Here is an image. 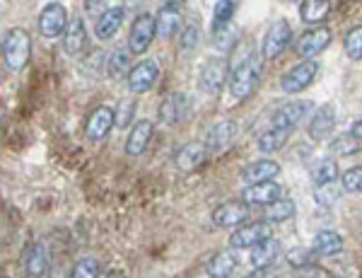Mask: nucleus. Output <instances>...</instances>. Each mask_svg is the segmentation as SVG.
Here are the masks:
<instances>
[{"label": "nucleus", "instance_id": "79ce46f5", "mask_svg": "<svg viewBox=\"0 0 362 278\" xmlns=\"http://www.w3.org/2000/svg\"><path fill=\"white\" fill-rule=\"evenodd\" d=\"M131 114H133V102H128L121 107V112L116 114V126H126L131 124Z\"/></svg>", "mask_w": 362, "mask_h": 278}, {"label": "nucleus", "instance_id": "f704fd0d", "mask_svg": "<svg viewBox=\"0 0 362 278\" xmlns=\"http://www.w3.org/2000/svg\"><path fill=\"white\" fill-rule=\"evenodd\" d=\"M346 54L350 61H362V27H353L346 34Z\"/></svg>", "mask_w": 362, "mask_h": 278}, {"label": "nucleus", "instance_id": "c85d7f7f", "mask_svg": "<svg viewBox=\"0 0 362 278\" xmlns=\"http://www.w3.org/2000/svg\"><path fill=\"white\" fill-rule=\"evenodd\" d=\"M331 10L329 0H302L300 3V17L307 22V25H317V22L324 20Z\"/></svg>", "mask_w": 362, "mask_h": 278}, {"label": "nucleus", "instance_id": "cd10ccee", "mask_svg": "<svg viewBox=\"0 0 362 278\" xmlns=\"http://www.w3.org/2000/svg\"><path fill=\"white\" fill-rule=\"evenodd\" d=\"M131 51H126V49H119V51H114L112 56H109V63H107V73H109V78H114V80H128V75H131Z\"/></svg>", "mask_w": 362, "mask_h": 278}, {"label": "nucleus", "instance_id": "0eeeda50", "mask_svg": "<svg viewBox=\"0 0 362 278\" xmlns=\"http://www.w3.org/2000/svg\"><path fill=\"white\" fill-rule=\"evenodd\" d=\"M116 126V112L112 107H97L95 112L87 117V124H85V136L87 141L92 143H102L104 138L109 136Z\"/></svg>", "mask_w": 362, "mask_h": 278}, {"label": "nucleus", "instance_id": "4be33fe9", "mask_svg": "<svg viewBox=\"0 0 362 278\" xmlns=\"http://www.w3.org/2000/svg\"><path fill=\"white\" fill-rule=\"evenodd\" d=\"M87 46V30L83 17H73L66 30V37H63V51L68 56H78Z\"/></svg>", "mask_w": 362, "mask_h": 278}, {"label": "nucleus", "instance_id": "e433bc0d", "mask_svg": "<svg viewBox=\"0 0 362 278\" xmlns=\"http://www.w3.org/2000/svg\"><path fill=\"white\" fill-rule=\"evenodd\" d=\"M314 199H317V204H321V206H331V204H336V199H341V191H338L336 182L324 184V187H317Z\"/></svg>", "mask_w": 362, "mask_h": 278}, {"label": "nucleus", "instance_id": "c756f323", "mask_svg": "<svg viewBox=\"0 0 362 278\" xmlns=\"http://www.w3.org/2000/svg\"><path fill=\"white\" fill-rule=\"evenodd\" d=\"M290 133H293V131L276 129V126H273L271 131L261 133V138H259V150H261V153H276V150H280V148L285 146V141L290 138Z\"/></svg>", "mask_w": 362, "mask_h": 278}, {"label": "nucleus", "instance_id": "c9c22d12", "mask_svg": "<svg viewBox=\"0 0 362 278\" xmlns=\"http://www.w3.org/2000/svg\"><path fill=\"white\" fill-rule=\"evenodd\" d=\"M70 278H99V262L92 257L80 259L73 266V271H70Z\"/></svg>", "mask_w": 362, "mask_h": 278}, {"label": "nucleus", "instance_id": "7c9ffc66", "mask_svg": "<svg viewBox=\"0 0 362 278\" xmlns=\"http://www.w3.org/2000/svg\"><path fill=\"white\" fill-rule=\"evenodd\" d=\"M312 179L317 187L334 184L338 179V162L336 160H319L317 165L312 167Z\"/></svg>", "mask_w": 362, "mask_h": 278}, {"label": "nucleus", "instance_id": "a211bd4d", "mask_svg": "<svg viewBox=\"0 0 362 278\" xmlns=\"http://www.w3.org/2000/svg\"><path fill=\"white\" fill-rule=\"evenodd\" d=\"M186 114H189V97L184 92H172L160 104V119L165 124H179V121H184Z\"/></svg>", "mask_w": 362, "mask_h": 278}, {"label": "nucleus", "instance_id": "4c0bfd02", "mask_svg": "<svg viewBox=\"0 0 362 278\" xmlns=\"http://www.w3.org/2000/svg\"><path fill=\"white\" fill-rule=\"evenodd\" d=\"M331 150L338 155H350L358 150V138L353 133H346V136H338L334 143H331Z\"/></svg>", "mask_w": 362, "mask_h": 278}, {"label": "nucleus", "instance_id": "f8f14e48", "mask_svg": "<svg viewBox=\"0 0 362 278\" xmlns=\"http://www.w3.org/2000/svg\"><path fill=\"white\" fill-rule=\"evenodd\" d=\"M309 112H312V102H288L273 114V126L276 129L293 131Z\"/></svg>", "mask_w": 362, "mask_h": 278}, {"label": "nucleus", "instance_id": "37998d69", "mask_svg": "<svg viewBox=\"0 0 362 278\" xmlns=\"http://www.w3.org/2000/svg\"><path fill=\"white\" fill-rule=\"evenodd\" d=\"M196 39H198L196 30H194V27H189V30H186V37H184V44H181V49H184V46H186V51H194Z\"/></svg>", "mask_w": 362, "mask_h": 278}, {"label": "nucleus", "instance_id": "b1692460", "mask_svg": "<svg viewBox=\"0 0 362 278\" xmlns=\"http://www.w3.org/2000/svg\"><path fill=\"white\" fill-rule=\"evenodd\" d=\"M235 131H237V126L232 124V121H218V124H213L210 126V131H208V136H206V146L208 150H223L227 148L232 143V138H235Z\"/></svg>", "mask_w": 362, "mask_h": 278}, {"label": "nucleus", "instance_id": "dca6fc26", "mask_svg": "<svg viewBox=\"0 0 362 278\" xmlns=\"http://www.w3.org/2000/svg\"><path fill=\"white\" fill-rule=\"evenodd\" d=\"M155 20H157V37H162V39H172L174 34L181 30V25H184V17H181V10L177 3L162 5Z\"/></svg>", "mask_w": 362, "mask_h": 278}, {"label": "nucleus", "instance_id": "2f4dec72", "mask_svg": "<svg viewBox=\"0 0 362 278\" xmlns=\"http://www.w3.org/2000/svg\"><path fill=\"white\" fill-rule=\"evenodd\" d=\"M293 216L295 204L290 199H278L271 206H266V220H273V223H283V220H290Z\"/></svg>", "mask_w": 362, "mask_h": 278}, {"label": "nucleus", "instance_id": "5701e85b", "mask_svg": "<svg viewBox=\"0 0 362 278\" xmlns=\"http://www.w3.org/2000/svg\"><path fill=\"white\" fill-rule=\"evenodd\" d=\"M124 15H126V8H109V10H104V13L99 15L97 25H95L97 37L102 39V42L112 39L114 34L121 30V25H124Z\"/></svg>", "mask_w": 362, "mask_h": 278}, {"label": "nucleus", "instance_id": "bb28decb", "mask_svg": "<svg viewBox=\"0 0 362 278\" xmlns=\"http://www.w3.org/2000/svg\"><path fill=\"white\" fill-rule=\"evenodd\" d=\"M235 266H237L235 254H232V252H220L208 262L206 271H208L210 278H230L232 271H235Z\"/></svg>", "mask_w": 362, "mask_h": 278}, {"label": "nucleus", "instance_id": "412c9836", "mask_svg": "<svg viewBox=\"0 0 362 278\" xmlns=\"http://www.w3.org/2000/svg\"><path fill=\"white\" fill-rule=\"evenodd\" d=\"M280 175V165L273 160H259V162H251L249 167H244L242 179L249 184H261V182H271Z\"/></svg>", "mask_w": 362, "mask_h": 278}, {"label": "nucleus", "instance_id": "a18cd8bd", "mask_svg": "<svg viewBox=\"0 0 362 278\" xmlns=\"http://www.w3.org/2000/svg\"><path fill=\"white\" fill-rule=\"evenodd\" d=\"M124 3H126V8H136V5L145 3V0H124Z\"/></svg>", "mask_w": 362, "mask_h": 278}, {"label": "nucleus", "instance_id": "9d476101", "mask_svg": "<svg viewBox=\"0 0 362 278\" xmlns=\"http://www.w3.org/2000/svg\"><path fill=\"white\" fill-rule=\"evenodd\" d=\"M268 237H271V225H268V220H259V223L242 225V228L230 237V245L235 249H249V247L261 245Z\"/></svg>", "mask_w": 362, "mask_h": 278}, {"label": "nucleus", "instance_id": "2eb2a0df", "mask_svg": "<svg viewBox=\"0 0 362 278\" xmlns=\"http://www.w3.org/2000/svg\"><path fill=\"white\" fill-rule=\"evenodd\" d=\"M331 44V32L326 27H314V30L305 32L297 42V54L305 56V59H312V56L321 54L326 46Z\"/></svg>", "mask_w": 362, "mask_h": 278}, {"label": "nucleus", "instance_id": "393cba45", "mask_svg": "<svg viewBox=\"0 0 362 278\" xmlns=\"http://www.w3.org/2000/svg\"><path fill=\"white\" fill-rule=\"evenodd\" d=\"M280 242L273 240V237H268V240H264L261 245L254 247V252H251V264L256 266V269H261V266H273L276 264V259L280 257Z\"/></svg>", "mask_w": 362, "mask_h": 278}, {"label": "nucleus", "instance_id": "c03bdc74", "mask_svg": "<svg viewBox=\"0 0 362 278\" xmlns=\"http://www.w3.org/2000/svg\"><path fill=\"white\" fill-rule=\"evenodd\" d=\"M350 133H353V136L358 138V141H362V119H360V121H355V124L350 126Z\"/></svg>", "mask_w": 362, "mask_h": 278}, {"label": "nucleus", "instance_id": "39448f33", "mask_svg": "<svg viewBox=\"0 0 362 278\" xmlns=\"http://www.w3.org/2000/svg\"><path fill=\"white\" fill-rule=\"evenodd\" d=\"M68 13L61 3H49L39 15V32L46 39H56L68 30Z\"/></svg>", "mask_w": 362, "mask_h": 278}, {"label": "nucleus", "instance_id": "72a5a7b5", "mask_svg": "<svg viewBox=\"0 0 362 278\" xmlns=\"http://www.w3.org/2000/svg\"><path fill=\"white\" fill-rule=\"evenodd\" d=\"M235 10H237L235 0H218V5H215V10H213V30L230 25Z\"/></svg>", "mask_w": 362, "mask_h": 278}, {"label": "nucleus", "instance_id": "f257e3e1", "mask_svg": "<svg viewBox=\"0 0 362 278\" xmlns=\"http://www.w3.org/2000/svg\"><path fill=\"white\" fill-rule=\"evenodd\" d=\"M261 83V61L259 56H247L242 63H235L230 75V92L239 102L249 100Z\"/></svg>", "mask_w": 362, "mask_h": 278}, {"label": "nucleus", "instance_id": "ea45409f", "mask_svg": "<svg viewBox=\"0 0 362 278\" xmlns=\"http://www.w3.org/2000/svg\"><path fill=\"white\" fill-rule=\"evenodd\" d=\"M312 254H317V252H314V249L295 247V249H290V252H288V264L290 266H309V264H312Z\"/></svg>", "mask_w": 362, "mask_h": 278}, {"label": "nucleus", "instance_id": "aec40b11", "mask_svg": "<svg viewBox=\"0 0 362 278\" xmlns=\"http://www.w3.org/2000/svg\"><path fill=\"white\" fill-rule=\"evenodd\" d=\"M150 138H153V121H138V124L131 129V133H128L126 155H131V158L143 155L150 143Z\"/></svg>", "mask_w": 362, "mask_h": 278}, {"label": "nucleus", "instance_id": "58836bf2", "mask_svg": "<svg viewBox=\"0 0 362 278\" xmlns=\"http://www.w3.org/2000/svg\"><path fill=\"white\" fill-rule=\"evenodd\" d=\"M343 189L346 191H353V194H358V191H362V167H350V170L343 175Z\"/></svg>", "mask_w": 362, "mask_h": 278}, {"label": "nucleus", "instance_id": "6e6552de", "mask_svg": "<svg viewBox=\"0 0 362 278\" xmlns=\"http://www.w3.org/2000/svg\"><path fill=\"white\" fill-rule=\"evenodd\" d=\"M157 78H160V66H157V61L145 59V61H140L138 66H133L126 83L133 95H143V92H148L157 83Z\"/></svg>", "mask_w": 362, "mask_h": 278}, {"label": "nucleus", "instance_id": "f3484780", "mask_svg": "<svg viewBox=\"0 0 362 278\" xmlns=\"http://www.w3.org/2000/svg\"><path fill=\"white\" fill-rule=\"evenodd\" d=\"M208 158V146L203 141H191L186 143L184 148H179V153L174 155V162H177L179 170L191 172L196 167H201Z\"/></svg>", "mask_w": 362, "mask_h": 278}, {"label": "nucleus", "instance_id": "4468645a", "mask_svg": "<svg viewBox=\"0 0 362 278\" xmlns=\"http://www.w3.org/2000/svg\"><path fill=\"white\" fill-rule=\"evenodd\" d=\"M283 199V191L280 184L271 182H261V184H251L242 191V201H247L249 206H271L273 201Z\"/></svg>", "mask_w": 362, "mask_h": 278}, {"label": "nucleus", "instance_id": "423d86ee", "mask_svg": "<svg viewBox=\"0 0 362 278\" xmlns=\"http://www.w3.org/2000/svg\"><path fill=\"white\" fill-rule=\"evenodd\" d=\"M290 39H293V30L285 20H278L268 27L266 37H264V44H261V51H264V59L273 61L288 49Z\"/></svg>", "mask_w": 362, "mask_h": 278}, {"label": "nucleus", "instance_id": "6ab92c4d", "mask_svg": "<svg viewBox=\"0 0 362 278\" xmlns=\"http://www.w3.org/2000/svg\"><path fill=\"white\" fill-rule=\"evenodd\" d=\"M334 129H336V109L334 104H324V107H319L314 112L312 121H309V136L321 141V138L331 136Z\"/></svg>", "mask_w": 362, "mask_h": 278}, {"label": "nucleus", "instance_id": "1a4fd4ad", "mask_svg": "<svg viewBox=\"0 0 362 278\" xmlns=\"http://www.w3.org/2000/svg\"><path fill=\"white\" fill-rule=\"evenodd\" d=\"M227 71H230L227 59H210L206 66H203L201 75H198V88L206 92V95H215L227 80Z\"/></svg>", "mask_w": 362, "mask_h": 278}, {"label": "nucleus", "instance_id": "473e14b6", "mask_svg": "<svg viewBox=\"0 0 362 278\" xmlns=\"http://www.w3.org/2000/svg\"><path fill=\"white\" fill-rule=\"evenodd\" d=\"M239 34L232 25H225V27H218V30H213V44L218 51H232L237 44Z\"/></svg>", "mask_w": 362, "mask_h": 278}, {"label": "nucleus", "instance_id": "09e8293b", "mask_svg": "<svg viewBox=\"0 0 362 278\" xmlns=\"http://www.w3.org/2000/svg\"><path fill=\"white\" fill-rule=\"evenodd\" d=\"M3 278H10V276H3Z\"/></svg>", "mask_w": 362, "mask_h": 278}, {"label": "nucleus", "instance_id": "a878e982", "mask_svg": "<svg viewBox=\"0 0 362 278\" xmlns=\"http://www.w3.org/2000/svg\"><path fill=\"white\" fill-rule=\"evenodd\" d=\"M312 249L319 257H331V254H338L343 249V237L334 233V230H321V233L314 237Z\"/></svg>", "mask_w": 362, "mask_h": 278}, {"label": "nucleus", "instance_id": "7ed1b4c3", "mask_svg": "<svg viewBox=\"0 0 362 278\" xmlns=\"http://www.w3.org/2000/svg\"><path fill=\"white\" fill-rule=\"evenodd\" d=\"M319 73V63L317 61H302L297 63V66L290 68L288 73L283 75V80H280V90L288 92V95H297V92H302L305 88L314 83V78H317Z\"/></svg>", "mask_w": 362, "mask_h": 278}, {"label": "nucleus", "instance_id": "20e7f679", "mask_svg": "<svg viewBox=\"0 0 362 278\" xmlns=\"http://www.w3.org/2000/svg\"><path fill=\"white\" fill-rule=\"evenodd\" d=\"M157 37V20L153 15H138L136 22L131 27V37H128V51L131 54H145L148 46L153 44V39Z\"/></svg>", "mask_w": 362, "mask_h": 278}, {"label": "nucleus", "instance_id": "f03ea898", "mask_svg": "<svg viewBox=\"0 0 362 278\" xmlns=\"http://www.w3.org/2000/svg\"><path fill=\"white\" fill-rule=\"evenodd\" d=\"M29 54H32V39L22 27H13L3 39V61L5 68L13 73H20L29 63Z\"/></svg>", "mask_w": 362, "mask_h": 278}, {"label": "nucleus", "instance_id": "9b49d317", "mask_svg": "<svg viewBox=\"0 0 362 278\" xmlns=\"http://www.w3.org/2000/svg\"><path fill=\"white\" fill-rule=\"evenodd\" d=\"M51 264V252L44 242H34L25 249L22 257V269H25L27 278H42Z\"/></svg>", "mask_w": 362, "mask_h": 278}, {"label": "nucleus", "instance_id": "ddd939ff", "mask_svg": "<svg viewBox=\"0 0 362 278\" xmlns=\"http://www.w3.org/2000/svg\"><path fill=\"white\" fill-rule=\"evenodd\" d=\"M247 218H249L247 201H227V204L215 208L213 213V223L218 228H235V225H242Z\"/></svg>", "mask_w": 362, "mask_h": 278}, {"label": "nucleus", "instance_id": "de8ad7c7", "mask_svg": "<svg viewBox=\"0 0 362 278\" xmlns=\"http://www.w3.org/2000/svg\"><path fill=\"white\" fill-rule=\"evenodd\" d=\"M285 3H302V0H285Z\"/></svg>", "mask_w": 362, "mask_h": 278}, {"label": "nucleus", "instance_id": "49530a36", "mask_svg": "<svg viewBox=\"0 0 362 278\" xmlns=\"http://www.w3.org/2000/svg\"><path fill=\"white\" fill-rule=\"evenodd\" d=\"M104 278H126V276H121V274H109V276H104Z\"/></svg>", "mask_w": 362, "mask_h": 278}, {"label": "nucleus", "instance_id": "a19ab883", "mask_svg": "<svg viewBox=\"0 0 362 278\" xmlns=\"http://www.w3.org/2000/svg\"><path fill=\"white\" fill-rule=\"evenodd\" d=\"M244 278H278V269L276 266H261V269H254Z\"/></svg>", "mask_w": 362, "mask_h": 278}]
</instances>
